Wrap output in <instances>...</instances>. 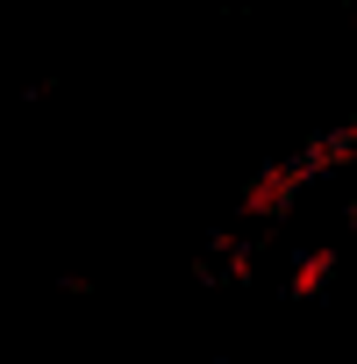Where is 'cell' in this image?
<instances>
[{
  "label": "cell",
  "mask_w": 357,
  "mask_h": 364,
  "mask_svg": "<svg viewBox=\"0 0 357 364\" xmlns=\"http://www.w3.org/2000/svg\"><path fill=\"white\" fill-rule=\"evenodd\" d=\"M329 279H336V250H293L286 257V293L293 300H321Z\"/></svg>",
  "instance_id": "6da1fadb"
},
{
  "label": "cell",
  "mask_w": 357,
  "mask_h": 364,
  "mask_svg": "<svg viewBox=\"0 0 357 364\" xmlns=\"http://www.w3.org/2000/svg\"><path fill=\"white\" fill-rule=\"evenodd\" d=\"M222 8H243V0H222Z\"/></svg>",
  "instance_id": "7a4b0ae2"
}]
</instances>
